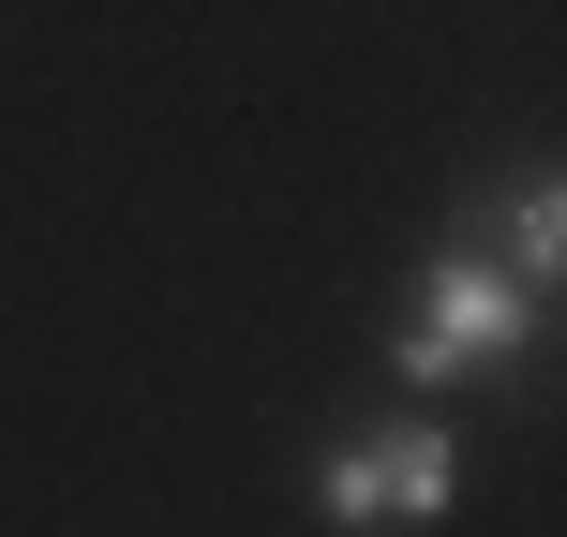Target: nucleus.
Returning a JSON list of instances; mask_svg holds the SVG:
<instances>
[{"mask_svg": "<svg viewBox=\"0 0 567 537\" xmlns=\"http://www.w3.org/2000/svg\"><path fill=\"white\" fill-rule=\"evenodd\" d=\"M463 493V448L433 419H389V433H343L329 463H313V508L329 523H433Z\"/></svg>", "mask_w": 567, "mask_h": 537, "instance_id": "obj_2", "label": "nucleus"}, {"mask_svg": "<svg viewBox=\"0 0 567 537\" xmlns=\"http://www.w3.org/2000/svg\"><path fill=\"white\" fill-rule=\"evenodd\" d=\"M493 225H508V283H553V269H567V195H553V165H523L508 195H493Z\"/></svg>", "mask_w": 567, "mask_h": 537, "instance_id": "obj_3", "label": "nucleus"}, {"mask_svg": "<svg viewBox=\"0 0 567 537\" xmlns=\"http://www.w3.org/2000/svg\"><path fill=\"white\" fill-rule=\"evenodd\" d=\"M523 329H538V283H508L463 239V255H433V283H419V313H403L389 359H403V389H449V373H493Z\"/></svg>", "mask_w": 567, "mask_h": 537, "instance_id": "obj_1", "label": "nucleus"}]
</instances>
